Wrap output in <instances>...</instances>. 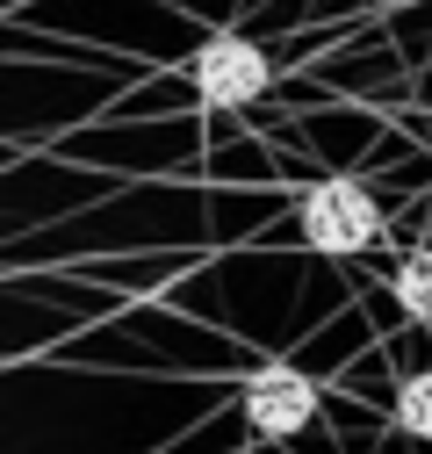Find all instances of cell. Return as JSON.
<instances>
[{"label":"cell","instance_id":"6da1fadb","mask_svg":"<svg viewBox=\"0 0 432 454\" xmlns=\"http://www.w3.org/2000/svg\"><path fill=\"white\" fill-rule=\"evenodd\" d=\"M303 246L324 253V260H353L382 239V202H374L360 181H317L303 195Z\"/></svg>","mask_w":432,"mask_h":454},{"label":"cell","instance_id":"7a4b0ae2","mask_svg":"<svg viewBox=\"0 0 432 454\" xmlns=\"http://www.w3.org/2000/svg\"><path fill=\"white\" fill-rule=\"evenodd\" d=\"M188 80H195L202 108H245V101H259L266 87H274V59H266L252 36H209L195 51Z\"/></svg>","mask_w":432,"mask_h":454},{"label":"cell","instance_id":"3957f363","mask_svg":"<svg viewBox=\"0 0 432 454\" xmlns=\"http://www.w3.org/2000/svg\"><path fill=\"white\" fill-rule=\"evenodd\" d=\"M317 419V382L303 368H282V361H266L245 375V426L259 440H296L303 426Z\"/></svg>","mask_w":432,"mask_h":454},{"label":"cell","instance_id":"277c9868","mask_svg":"<svg viewBox=\"0 0 432 454\" xmlns=\"http://www.w3.org/2000/svg\"><path fill=\"white\" fill-rule=\"evenodd\" d=\"M390 296L418 317V325H432V246H418V253H404V267L390 274Z\"/></svg>","mask_w":432,"mask_h":454},{"label":"cell","instance_id":"5b68a950","mask_svg":"<svg viewBox=\"0 0 432 454\" xmlns=\"http://www.w3.org/2000/svg\"><path fill=\"white\" fill-rule=\"evenodd\" d=\"M397 426H404L411 440H432V368L404 375V389H397Z\"/></svg>","mask_w":432,"mask_h":454},{"label":"cell","instance_id":"8992f818","mask_svg":"<svg viewBox=\"0 0 432 454\" xmlns=\"http://www.w3.org/2000/svg\"><path fill=\"white\" fill-rule=\"evenodd\" d=\"M425 152H432V123H425Z\"/></svg>","mask_w":432,"mask_h":454}]
</instances>
